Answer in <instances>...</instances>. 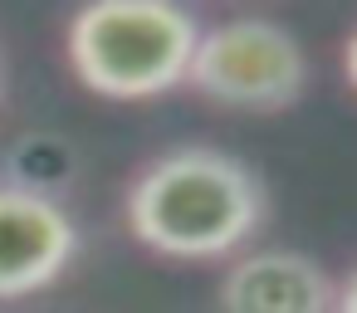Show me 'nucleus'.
<instances>
[{
    "label": "nucleus",
    "mask_w": 357,
    "mask_h": 313,
    "mask_svg": "<svg viewBox=\"0 0 357 313\" xmlns=\"http://www.w3.org/2000/svg\"><path fill=\"white\" fill-rule=\"evenodd\" d=\"M264 215L269 196L255 167L206 142H186L152 157L123 196V220L132 240L167 259L245 254Z\"/></svg>",
    "instance_id": "obj_1"
},
{
    "label": "nucleus",
    "mask_w": 357,
    "mask_h": 313,
    "mask_svg": "<svg viewBox=\"0 0 357 313\" xmlns=\"http://www.w3.org/2000/svg\"><path fill=\"white\" fill-rule=\"evenodd\" d=\"M201 20L172 0H93L64 30L74 79L113 103L162 98L191 84Z\"/></svg>",
    "instance_id": "obj_2"
},
{
    "label": "nucleus",
    "mask_w": 357,
    "mask_h": 313,
    "mask_svg": "<svg viewBox=\"0 0 357 313\" xmlns=\"http://www.w3.org/2000/svg\"><path fill=\"white\" fill-rule=\"evenodd\" d=\"M191 89L235 113H284L308 89V54L279 20L235 15L201 30Z\"/></svg>",
    "instance_id": "obj_3"
},
{
    "label": "nucleus",
    "mask_w": 357,
    "mask_h": 313,
    "mask_svg": "<svg viewBox=\"0 0 357 313\" xmlns=\"http://www.w3.org/2000/svg\"><path fill=\"white\" fill-rule=\"evenodd\" d=\"M79 259V220L64 201L0 181V303L30 298Z\"/></svg>",
    "instance_id": "obj_4"
},
{
    "label": "nucleus",
    "mask_w": 357,
    "mask_h": 313,
    "mask_svg": "<svg viewBox=\"0 0 357 313\" xmlns=\"http://www.w3.org/2000/svg\"><path fill=\"white\" fill-rule=\"evenodd\" d=\"M215 303L220 313H333L337 284L313 254L264 245L225 264Z\"/></svg>",
    "instance_id": "obj_5"
},
{
    "label": "nucleus",
    "mask_w": 357,
    "mask_h": 313,
    "mask_svg": "<svg viewBox=\"0 0 357 313\" xmlns=\"http://www.w3.org/2000/svg\"><path fill=\"white\" fill-rule=\"evenodd\" d=\"M74 176H79V147L59 132H20L6 147V186L59 201Z\"/></svg>",
    "instance_id": "obj_6"
},
{
    "label": "nucleus",
    "mask_w": 357,
    "mask_h": 313,
    "mask_svg": "<svg viewBox=\"0 0 357 313\" xmlns=\"http://www.w3.org/2000/svg\"><path fill=\"white\" fill-rule=\"evenodd\" d=\"M333 313H357V269L337 284V308Z\"/></svg>",
    "instance_id": "obj_7"
},
{
    "label": "nucleus",
    "mask_w": 357,
    "mask_h": 313,
    "mask_svg": "<svg viewBox=\"0 0 357 313\" xmlns=\"http://www.w3.org/2000/svg\"><path fill=\"white\" fill-rule=\"evenodd\" d=\"M342 74H347V84L357 89V30H352L347 45H342Z\"/></svg>",
    "instance_id": "obj_8"
}]
</instances>
